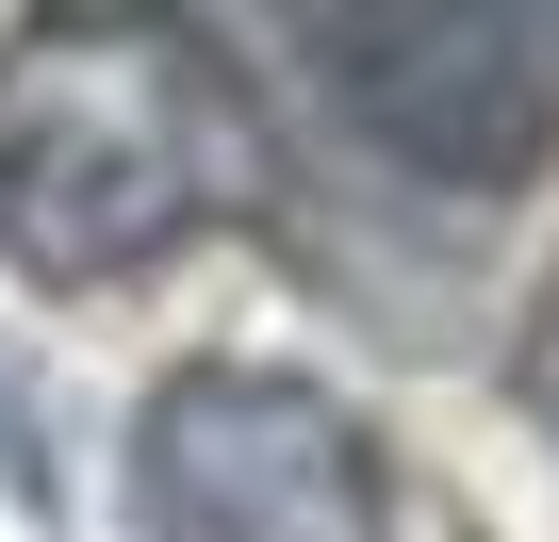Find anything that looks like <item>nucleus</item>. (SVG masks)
<instances>
[{
    "mask_svg": "<svg viewBox=\"0 0 559 542\" xmlns=\"http://www.w3.org/2000/svg\"><path fill=\"white\" fill-rule=\"evenodd\" d=\"M313 83L428 197H510L559 148L543 0H313Z\"/></svg>",
    "mask_w": 559,
    "mask_h": 542,
    "instance_id": "7ed1b4c3",
    "label": "nucleus"
},
{
    "mask_svg": "<svg viewBox=\"0 0 559 542\" xmlns=\"http://www.w3.org/2000/svg\"><path fill=\"white\" fill-rule=\"evenodd\" d=\"M510 395H526V427L559 444V280L526 297V346H510Z\"/></svg>",
    "mask_w": 559,
    "mask_h": 542,
    "instance_id": "20e7f679",
    "label": "nucleus"
},
{
    "mask_svg": "<svg viewBox=\"0 0 559 542\" xmlns=\"http://www.w3.org/2000/svg\"><path fill=\"white\" fill-rule=\"evenodd\" d=\"M280 197L263 99L165 0H50L0 34V280L116 297Z\"/></svg>",
    "mask_w": 559,
    "mask_h": 542,
    "instance_id": "f257e3e1",
    "label": "nucleus"
},
{
    "mask_svg": "<svg viewBox=\"0 0 559 542\" xmlns=\"http://www.w3.org/2000/svg\"><path fill=\"white\" fill-rule=\"evenodd\" d=\"M132 542H412L395 444L297 362H181L132 411Z\"/></svg>",
    "mask_w": 559,
    "mask_h": 542,
    "instance_id": "f03ea898",
    "label": "nucleus"
}]
</instances>
